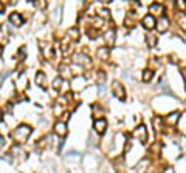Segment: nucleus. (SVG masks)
Here are the masks:
<instances>
[{
  "label": "nucleus",
  "instance_id": "nucleus-13",
  "mask_svg": "<svg viewBox=\"0 0 186 173\" xmlns=\"http://www.w3.org/2000/svg\"><path fill=\"white\" fill-rule=\"evenodd\" d=\"M152 76H154V71L152 70H144L143 71V81L144 82H149L152 79Z\"/></svg>",
  "mask_w": 186,
  "mask_h": 173
},
{
  "label": "nucleus",
  "instance_id": "nucleus-8",
  "mask_svg": "<svg viewBox=\"0 0 186 173\" xmlns=\"http://www.w3.org/2000/svg\"><path fill=\"white\" fill-rule=\"evenodd\" d=\"M149 9H150V16H152V14H163V12H164V8H163V5H160V3H152V5L149 6Z\"/></svg>",
  "mask_w": 186,
  "mask_h": 173
},
{
  "label": "nucleus",
  "instance_id": "nucleus-6",
  "mask_svg": "<svg viewBox=\"0 0 186 173\" xmlns=\"http://www.w3.org/2000/svg\"><path fill=\"white\" fill-rule=\"evenodd\" d=\"M113 93H115V96L116 97H120V99H124L126 97V91H124V88H123V85L120 84V82H113Z\"/></svg>",
  "mask_w": 186,
  "mask_h": 173
},
{
  "label": "nucleus",
  "instance_id": "nucleus-4",
  "mask_svg": "<svg viewBox=\"0 0 186 173\" xmlns=\"http://www.w3.org/2000/svg\"><path fill=\"white\" fill-rule=\"evenodd\" d=\"M143 26H144L146 30H152V28H155V17L150 16V14L144 16V17H143Z\"/></svg>",
  "mask_w": 186,
  "mask_h": 173
},
{
  "label": "nucleus",
  "instance_id": "nucleus-21",
  "mask_svg": "<svg viewBox=\"0 0 186 173\" xmlns=\"http://www.w3.org/2000/svg\"><path fill=\"white\" fill-rule=\"evenodd\" d=\"M34 5L36 6H39V8H45V2H41V0H34Z\"/></svg>",
  "mask_w": 186,
  "mask_h": 173
},
{
  "label": "nucleus",
  "instance_id": "nucleus-3",
  "mask_svg": "<svg viewBox=\"0 0 186 173\" xmlns=\"http://www.w3.org/2000/svg\"><path fill=\"white\" fill-rule=\"evenodd\" d=\"M93 129L96 133H99V134H102L105 129H107V121L105 119H96L95 121V124H93Z\"/></svg>",
  "mask_w": 186,
  "mask_h": 173
},
{
  "label": "nucleus",
  "instance_id": "nucleus-11",
  "mask_svg": "<svg viewBox=\"0 0 186 173\" xmlns=\"http://www.w3.org/2000/svg\"><path fill=\"white\" fill-rule=\"evenodd\" d=\"M98 57H99V59H102V60H105V59L109 57V48L101 46V48L98 49Z\"/></svg>",
  "mask_w": 186,
  "mask_h": 173
},
{
  "label": "nucleus",
  "instance_id": "nucleus-1",
  "mask_svg": "<svg viewBox=\"0 0 186 173\" xmlns=\"http://www.w3.org/2000/svg\"><path fill=\"white\" fill-rule=\"evenodd\" d=\"M30 133H31V127L30 125H19L17 129L14 130V139L22 144V142H25L28 139Z\"/></svg>",
  "mask_w": 186,
  "mask_h": 173
},
{
  "label": "nucleus",
  "instance_id": "nucleus-16",
  "mask_svg": "<svg viewBox=\"0 0 186 173\" xmlns=\"http://www.w3.org/2000/svg\"><path fill=\"white\" fill-rule=\"evenodd\" d=\"M179 116H180V113L179 111H174L169 118H168V122H171V124H175V121L179 119Z\"/></svg>",
  "mask_w": 186,
  "mask_h": 173
},
{
  "label": "nucleus",
  "instance_id": "nucleus-12",
  "mask_svg": "<svg viewBox=\"0 0 186 173\" xmlns=\"http://www.w3.org/2000/svg\"><path fill=\"white\" fill-rule=\"evenodd\" d=\"M59 71H61V76H62V77H70V76H71V71H70V68H68L67 65H62V67L59 68Z\"/></svg>",
  "mask_w": 186,
  "mask_h": 173
},
{
  "label": "nucleus",
  "instance_id": "nucleus-20",
  "mask_svg": "<svg viewBox=\"0 0 186 173\" xmlns=\"http://www.w3.org/2000/svg\"><path fill=\"white\" fill-rule=\"evenodd\" d=\"M155 43H157V40H155L152 36H149V37H147V45H149V46H154Z\"/></svg>",
  "mask_w": 186,
  "mask_h": 173
},
{
  "label": "nucleus",
  "instance_id": "nucleus-22",
  "mask_svg": "<svg viewBox=\"0 0 186 173\" xmlns=\"http://www.w3.org/2000/svg\"><path fill=\"white\" fill-rule=\"evenodd\" d=\"M3 119V113H2V110H0V121Z\"/></svg>",
  "mask_w": 186,
  "mask_h": 173
},
{
  "label": "nucleus",
  "instance_id": "nucleus-17",
  "mask_svg": "<svg viewBox=\"0 0 186 173\" xmlns=\"http://www.w3.org/2000/svg\"><path fill=\"white\" fill-rule=\"evenodd\" d=\"M53 19L56 20V23H59V22H61V6H57V8H56V11H54V16H53Z\"/></svg>",
  "mask_w": 186,
  "mask_h": 173
},
{
  "label": "nucleus",
  "instance_id": "nucleus-18",
  "mask_svg": "<svg viewBox=\"0 0 186 173\" xmlns=\"http://www.w3.org/2000/svg\"><path fill=\"white\" fill-rule=\"evenodd\" d=\"M99 12H101V17H104L105 20H107V19H110V12H109V9H101Z\"/></svg>",
  "mask_w": 186,
  "mask_h": 173
},
{
  "label": "nucleus",
  "instance_id": "nucleus-14",
  "mask_svg": "<svg viewBox=\"0 0 186 173\" xmlns=\"http://www.w3.org/2000/svg\"><path fill=\"white\" fill-rule=\"evenodd\" d=\"M68 36H71L75 40L79 39V31H78V28H71V30H68Z\"/></svg>",
  "mask_w": 186,
  "mask_h": 173
},
{
  "label": "nucleus",
  "instance_id": "nucleus-10",
  "mask_svg": "<svg viewBox=\"0 0 186 173\" xmlns=\"http://www.w3.org/2000/svg\"><path fill=\"white\" fill-rule=\"evenodd\" d=\"M105 42H107L109 46H112L115 43V30H109L105 33Z\"/></svg>",
  "mask_w": 186,
  "mask_h": 173
},
{
  "label": "nucleus",
  "instance_id": "nucleus-23",
  "mask_svg": "<svg viewBox=\"0 0 186 173\" xmlns=\"http://www.w3.org/2000/svg\"><path fill=\"white\" fill-rule=\"evenodd\" d=\"M0 12H3V6H2V3H0Z\"/></svg>",
  "mask_w": 186,
  "mask_h": 173
},
{
  "label": "nucleus",
  "instance_id": "nucleus-7",
  "mask_svg": "<svg viewBox=\"0 0 186 173\" xmlns=\"http://www.w3.org/2000/svg\"><path fill=\"white\" fill-rule=\"evenodd\" d=\"M54 131L59 134V136H65L67 134V131H68V129H67V124L65 122H57L56 125H54Z\"/></svg>",
  "mask_w": 186,
  "mask_h": 173
},
{
  "label": "nucleus",
  "instance_id": "nucleus-9",
  "mask_svg": "<svg viewBox=\"0 0 186 173\" xmlns=\"http://www.w3.org/2000/svg\"><path fill=\"white\" fill-rule=\"evenodd\" d=\"M9 22L19 26V25H22V22H23V17H22L19 12H12V14L9 16Z\"/></svg>",
  "mask_w": 186,
  "mask_h": 173
},
{
  "label": "nucleus",
  "instance_id": "nucleus-24",
  "mask_svg": "<svg viewBox=\"0 0 186 173\" xmlns=\"http://www.w3.org/2000/svg\"><path fill=\"white\" fill-rule=\"evenodd\" d=\"M2 144H3V138H0V145H2Z\"/></svg>",
  "mask_w": 186,
  "mask_h": 173
},
{
  "label": "nucleus",
  "instance_id": "nucleus-19",
  "mask_svg": "<svg viewBox=\"0 0 186 173\" xmlns=\"http://www.w3.org/2000/svg\"><path fill=\"white\" fill-rule=\"evenodd\" d=\"M61 84H62V77H57V79H54V82H53L54 88H59V86H61Z\"/></svg>",
  "mask_w": 186,
  "mask_h": 173
},
{
  "label": "nucleus",
  "instance_id": "nucleus-2",
  "mask_svg": "<svg viewBox=\"0 0 186 173\" xmlns=\"http://www.w3.org/2000/svg\"><path fill=\"white\" fill-rule=\"evenodd\" d=\"M134 138H137L141 142H146V138H147V133H146V127L144 125H138L137 129L134 130Z\"/></svg>",
  "mask_w": 186,
  "mask_h": 173
},
{
  "label": "nucleus",
  "instance_id": "nucleus-5",
  "mask_svg": "<svg viewBox=\"0 0 186 173\" xmlns=\"http://www.w3.org/2000/svg\"><path fill=\"white\" fill-rule=\"evenodd\" d=\"M155 25H157V30H158V33H164L166 30H168V26H169V20H168V17H160V20L158 22H155Z\"/></svg>",
  "mask_w": 186,
  "mask_h": 173
},
{
  "label": "nucleus",
  "instance_id": "nucleus-15",
  "mask_svg": "<svg viewBox=\"0 0 186 173\" xmlns=\"http://www.w3.org/2000/svg\"><path fill=\"white\" fill-rule=\"evenodd\" d=\"M44 79H45V74H44L42 71H39V73L36 74V84H37V85H42Z\"/></svg>",
  "mask_w": 186,
  "mask_h": 173
}]
</instances>
